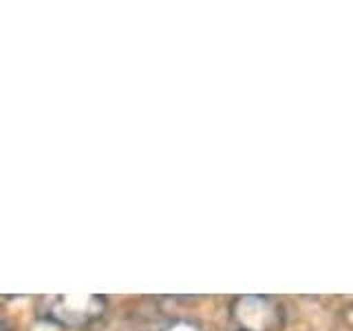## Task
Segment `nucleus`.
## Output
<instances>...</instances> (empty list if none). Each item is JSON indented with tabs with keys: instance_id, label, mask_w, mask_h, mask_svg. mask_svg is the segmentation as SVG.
Wrapping results in <instances>:
<instances>
[{
	"instance_id": "f257e3e1",
	"label": "nucleus",
	"mask_w": 353,
	"mask_h": 331,
	"mask_svg": "<svg viewBox=\"0 0 353 331\" xmlns=\"http://www.w3.org/2000/svg\"><path fill=\"white\" fill-rule=\"evenodd\" d=\"M108 301L102 294H58L38 298V318L60 329H86L104 318Z\"/></svg>"
},
{
	"instance_id": "f03ea898",
	"label": "nucleus",
	"mask_w": 353,
	"mask_h": 331,
	"mask_svg": "<svg viewBox=\"0 0 353 331\" xmlns=\"http://www.w3.org/2000/svg\"><path fill=\"white\" fill-rule=\"evenodd\" d=\"M230 314L236 331H281L285 323L281 303L270 296H239Z\"/></svg>"
},
{
	"instance_id": "7ed1b4c3",
	"label": "nucleus",
	"mask_w": 353,
	"mask_h": 331,
	"mask_svg": "<svg viewBox=\"0 0 353 331\" xmlns=\"http://www.w3.org/2000/svg\"><path fill=\"white\" fill-rule=\"evenodd\" d=\"M0 331H14V329H11L7 323H0Z\"/></svg>"
}]
</instances>
